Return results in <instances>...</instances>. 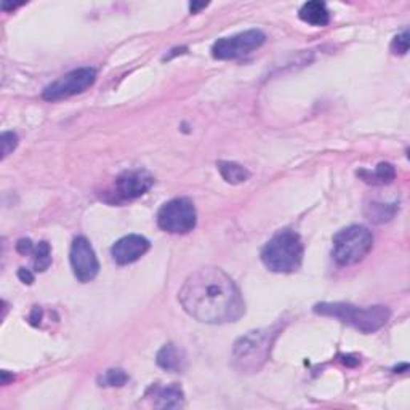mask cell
<instances>
[{"mask_svg":"<svg viewBox=\"0 0 410 410\" xmlns=\"http://www.w3.org/2000/svg\"><path fill=\"white\" fill-rule=\"evenodd\" d=\"M178 300L183 310L204 324L236 322L246 303L234 280L220 268H201L188 275Z\"/></svg>","mask_w":410,"mask_h":410,"instance_id":"1","label":"cell"},{"mask_svg":"<svg viewBox=\"0 0 410 410\" xmlns=\"http://www.w3.org/2000/svg\"><path fill=\"white\" fill-rule=\"evenodd\" d=\"M279 325L248 332L237 340L233 349L234 367L241 374H255L269 359L274 340L279 335Z\"/></svg>","mask_w":410,"mask_h":410,"instance_id":"2","label":"cell"},{"mask_svg":"<svg viewBox=\"0 0 410 410\" xmlns=\"http://www.w3.org/2000/svg\"><path fill=\"white\" fill-rule=\"evenodd\" d=\"M314 312L342 320L362 333H374L387 325L391 311L387 306H354L349 303H317Z\"/></svg>","mask_w":410,"mask_h":410,"instance_id":"3","label":"cell"},{"mask_svg":"<svg viewBox=\"0 0 410 410\" xmlns=\"http://www.w3.org/2000/svg\"><path fill=\"white\" fill-rule=\"evenodd\" d=\"M303 242L293 231H280L261 250V261L273 273L290 274L303 261Z\"/></svg>","mask_w":410,"mask_h":410,"instance_id":"4","label":"cell"},{"mask_svg":"<svg viewBox=\"0 0 410 410\" xmlns=\"http://www.w3.org/2000/svg\"><path fill=\"white\" fill-rule=\"evenodd\" d=\"M374 247V236L369 228L348 226L333 237L332 256L340 266H351L362 261Z\"/></svg>","mask_w":410,"mask_h":410,"instance_id":"5","label":"cell"},{"mask_svg":"<svg viewBox=\"0 0 410 410\" xmlns=\"http://www.w3.org/2000/svg\"><path fill=\"white\" fill-rule=\"evenodd\" d=\"M197 215L192 201L178 197L160 207L157 214V224L160 229L170 234H186L196 228Z\"/></svg>","mask_w":410,"mask_h":410,"instance_id":"6","label":"cell"},{"mask_svg":"<svg viewBox=\"0 0 410 410\" xmlns=\"http://www.w3.org/2000/svg\"><path fill=\"white\" fill-rule=\"evenodd\" d=\"M266 41L265 32L260 29H250L233 37L218 38L211 47V55L216 60H236V58L246 56L253 50L260 48Z\"/></svg>","mask_w":410,"mask_h":410,"instance_id":"7","label":"cell"},{"mask_svg":"<svg viewBox=\"0 0 410 410\" xmlns=\"http://www.w3.org/2000/svg\"><path fill=\"white\" fill-rule=\"evenodd\" d=\"M96 80V70L93 68H80L73 73L63 75L61 79L50 83L43 90V100L47 101H60L69 96L79 95L90 88Z\"/></svg>","mask_w":410,"mask_h":410,"instance_id":"8","label":"cell"},{"mask_svg":"<svg viewBox=\"0 0 410 410\" xmlns=\"http://www.w3.org/2000/svg\"><path fill=\"white\" fill-rule=\"evenodd\" d=\"M70 266L74 275L80 282H90L96 278L100 271V263L96 258L93 247L85 237H75L70 247Z\"/></svg>","mask_w":410,"mask_h":410,"instance_id":"9","label":"cell"},{"mask_svg":"<svg viewBox=\"0 0 410 410\" xmlns=\"http://www.w3.org/2000/svg\"><path fill=\"white\" fill-rule=\"evenodd\" d=\"M154 177L146 170H127L115 179V191L122 199H138L152 188Z\"/></svg>","mask_w":410,"mask_h":410,"instance_id":"10","label":"cell"},{"mask_svg":"<svg viewBox=\"0 0 410 410\" xmlns=\"http://www.w3.org/2000/svg\"><path fill=\"white\" fill-rule=\"evenodd\" d=\"M151 243L143 236L130 234L119 239L111 248V255L117 265H130L140 260L147 250H149Z\"/></svg>","mask_w":410,"mask_h":410,"instance_id":"11","label":"cell"},{"mask_svg":"<svg viewBox=\"0 0 410 410\" xmlns=\"http://www.w3.org/2000/svg\"><path fill=\"white\" fill-rule=\"evenodd\" d=\"M154 407L159 409H178L184 404L183 389L178 384H169V387L156 388L152 394Z\"/></svg>","mask_w":410,"mask_h":410,"instance_id":"12","label":"cell"},{"mask_svg":"<svg viewBox=\"0 0 410 410\" xmlns=\"http://www.w3.org/2000/svg\"><path fill=\"white\" fill-rule=\"evenodd\" d=\"M298 16L301 21H305L316 28H324L330 23V13L327 10V5L324 2H306L298 11Z\"/></svg>","mask_w":410,"mask_h":410,"instance_id":"13","label":"cell"},{"mask_svg":"<svg viewBox=\"0 0 410 410\" xmlns=\"http://www.w3.org/2000/svg\"><path fill=\"white\" fill-rule=\"evenodd\" d=\"M159 367L169 372H182L186 367V357L183 351L177 348L175 345H165L162 349L157 352Z\"/></svg>","mask_w":410,"mask_h":410,"instance_id":"14","label":"cell"},{"mask_svg":"<svg viewBox=\"0 0 410 410\" xmlns=\"http://www.w3.org/2000/svg\"><path fill=\"white\" fill-rule=\"evenodd\" d=\"M357 177H361L365 183L374 184V186H382V184H389L394 182L396 178V169L388 162H382L377 165V169L374 172L369 170H359Z\"/></svg>","mask_w":410,"mask_h":410,"instance_id":"15","label":"cell"},{"mask_svg":"<svg viewBox=\"0 0 410 410\" xmlns=\"http://www.w3.org/2000/svg\"><path fill=\"white\" fill-rule=\"evenodd\" d=\"M218 170H220L224 182H228L231 184L246 183L250 178V172L246 167H242L241 164L236 162H229V160H221V162H218Z\"/></svg>","mask_w":410,"mask_h":410,"instance_id":"16","label":"cell"},{"mask_svg":"<svg viewBox=\"0 0 410 410\" xmlns=\"http://www.w3.org/2000/svg\"><path fill=\"white\" fill-rule=\"evenodd\" d=\"M396 204L393 205H387V204H370L365 214H367L369 220L374 223H383V221H389L391 218L396 214Z\"/></svg>","mask_w":410,"mask_h":410,"instance_id":"17","label":"cell"},{"mask_svg":"<svg viewBox=\"0 0 410 410\" xmlns=\"http://www.w3.org/2000/svg\"><path fill=\"white\" fill-rule=\"evenodd\" d=\"M34 268L36 271L43 273L47 271L48 266L51 265V248L48 246V242H38L34 248Z\"/></svg>","mask_w":410,"mask_h":410,"instance_id":"18","label":"cell"},{"mask_svg":"<svg viewBox=\"0 0 410 410\" xmlns=\"http://www.w3.org/2000/svg\"><path fill=\"white\" fill-rule=\"evenodd\" d=\"M128 382V375L122 369H109L100 377V387H124Z\"/></svg>","mask_w":410,"mask_h":410,"instance_id":"19","label":"cell"},{"mask_svg":"<svg viewBox=\"0 0 410 410\" xmlns=\"http://www.w3.org/2000/svg\"><path fill=\"white\" fill-rule=\"evenodd\" d=\"M391 51L394 55H406L409 51V32L404 31L399 36H396L393 38V43H391Z\"/></svg>","mask_w":410,"mask_h":410,"instance_id":"20","label":"cell"},{"mask_svg":"<svg viewBox=\"0 0 410 410\" xmlns=\"http://www.w3.org/2000/svg\"><path fill=\"white\" fill-rule=\"evenodd\" d=\"M16 146H18L16 133H13V132L2 133V159H5L10 152L15 151Z\"/></svg>","mask_w":410,"mask_h":410,"instance_id":"21","label":"cell"},{"mask_svg":"<svg viewBox=\"0 0 410 410\" xmlns=\"http://www.w3.org/2000/svg\"><path fill=\"white\" fill-rule=\"evenodd\" d=\"M34 243H32L31 239H19L16 243V250L18 253L21 255H29V253H34Z\"/></svg>","mask_w":410,"mask_h":410,"instance_id":"22","label":"cell"},{"mask_svg":"<svg viewBox=\"0 0 410 410\" xmlns=\"http://www.w3.org/2000/svg\"><path fill=\"white\" fill-rule=\"evenodd\" d=\"M18 278L21 279V282H24V284H28V285H31L32 282H34V274H32L29 269H26V268H19Z\"/></svg>","mask_w":410,"mask_h":410,"instance_id":"23","label":"cell"},{"mask_svg":"<svg viewBox=\"0 0 410 410\" xmlns=\"http://www.w3.org/2000/svg\"><path fill=\"white\" fill-rule=\"evenodd\" d=\"M41 319H42V310H41V306H34V310H32L31 316H29V322H31L32 325H38V322H41Z\"/></svg>","mask_w":410,"mask_h":410,"instance_id":"24","label":"cell"},{"mask_svg":"<svg viewBox=\"0 0 410 410\" xmlns=\"http://www.w3.org/2000/svg\"><path fill=\"white\" fill-rule=\"evenodd\" d=\"M204 6H207V4H191L189 9L192 13H196L199 9H204Z\"/></svg>","mask_w":410,"mask_h":410,"instance_id":"25","label":"cell"},{"mask_svg":"<svg viewBox=\"0 0 410 410\" xmlns=\"http://www.w3.org/2000/svg\"><path fill=\"white\" fill-rule=\"evenodd\" d=\"M9 380H13V375L10 377V375H9V372L4 370V372H2V384H6V383H9Z\"/></svg>","mask_w":410,"mask_h":410,"instance_id":"26","label":"cell"}]
</instances>
